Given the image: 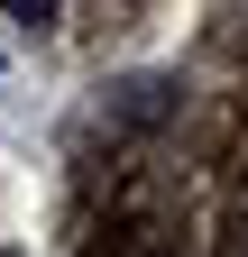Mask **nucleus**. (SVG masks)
I'll list each match as a JSON object with an SVG mask.
<instances>
[]
</instances>
